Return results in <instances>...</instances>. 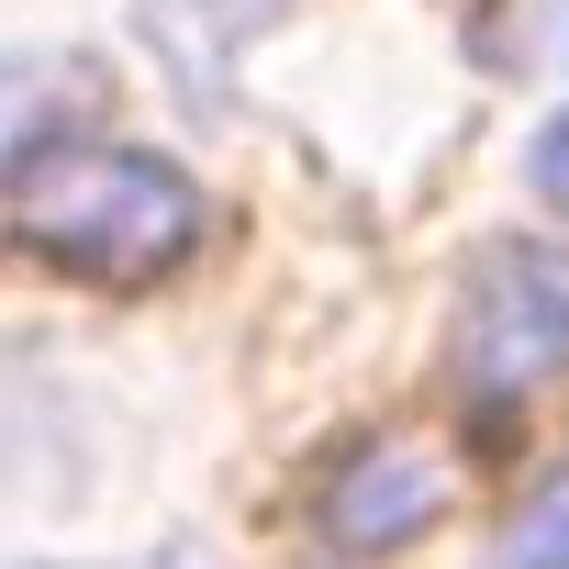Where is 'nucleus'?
<instances>
[{"instance_id": "3", "label": "nucleus", "mask_w": 569, "mask_h": 569, "mask_svg": "<svg viewBox=\"0 0 569 569\" xmlns=\"http://www.w3.org/2000/svg\"><path fill=\"white\" fill-rule=\"evenodd\" d=\"M325 536L347 547V558H380V547H413L436 513H447V469L413 447V436H369V447H347L336 458V480H325Z\"/></svg>"}, {"instance_id": "1", "label": "nucleus", "mask_w": 569, "mask_h": 569, "mask_svg": "<svg viewBox=\"0 0 569 569\" xmlns=\"http://www.w3.org/2000/svg\"><path fill=\"white\" fill-rule=\"evenodd\" d=\"M12 234L79 279L146 291L201 246V190L190 168H168L157 146H112V134H68L34 168H12Z\"/></svg>"}, {"instance_id": "2", "label": "nucleus", "mask_w": 569, "mask_h": 569, "mask_svg": "<svg viewBox=\"0 0 569 569\" xmlns=\"http://www.w3.org/2000/svg\"><path fill=\"white\" fill-rule=\"evenodd\" d=\"M569 369V257L558 246H491L458 302V391L525 402Z\"/></svg>"}, {"instance_id": "4", "label": "nucleus", "mask_w": 569, "mask_h": 569, "mask_svg": "<svg viewBox=\"0 0 569 569\" xmlns=\"http://www.w3.org/2000/svg\"><path fill=\"white\" fill-rule=\"evenodd\" d=\"M101 68L90 57H0V168H34L46 146H68L79 112H101Z\"/></svg>"}, {"instance_id": "7", "label": "nucleus", "mask_w": 569, "mask_h": 569, "mask_svg": "<svg viewBox=\"0 0 569 569\" xmlns=\"http://www.w3.org/2000/svg\"><path fill=\"white\" fill-rule=\"evenodd\" d=\"M123 569H212L201 547H168V558H123Z\"/></svg>"}, {"instance_id": "6", "label": "nucleus", "mask_w": 569, "mask_h": 569, "mask_svg": "<svg viewBox=\"0 0 569 569\" xmlns=\"http://www.w3.org/2000/svg\"><path fill=\"white\" fill-rule=\"evenodd\" d=\"M536 190H547V212H569V112L536 134Z\"/></svg>"}, {"instance_id": "5", "label": "nucleus", "mask_w": 569, "mask_h": 569, "mask_svg": "<svg viewBox=\"0 0 569 569\" xmlns=\"http://www.w3.org/2000/svg\"><path fill=\"white\" fill-rule=\"evenodd\" d=\"M502 569H569V469H547L536 502H513V525H502Z\"/></svg>"}]
</instances>
